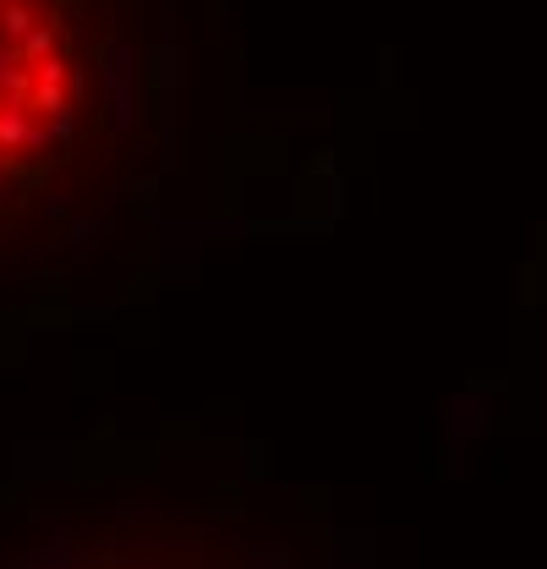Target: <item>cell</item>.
I'll return each instance as SVG.
<instances>
[{
  "instance_id": "1",
  "label": "cell",
  "mask_w": 547,
  "mask_h": 569,
  "mask_svg": "<svg viewBox=\"0 0 547 569\" xmlns=\"http://www.w3.org/2000/svg\"><path fill=\"white\" fill-rule=\"evenodd\" d=\"M83 72L55 0H0V192L28 187L72 137Z\"/></svg>"
}]
</instances>
